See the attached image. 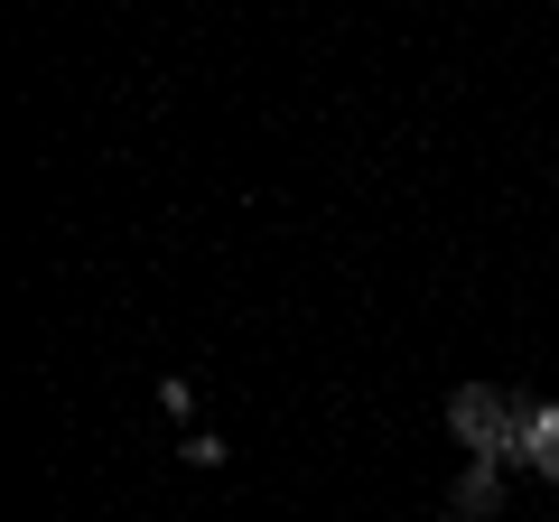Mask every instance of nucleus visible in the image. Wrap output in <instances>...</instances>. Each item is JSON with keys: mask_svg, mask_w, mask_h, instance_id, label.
<instances>
[{"mask_svg": "<svg viewBox=\"0 0 559 522\" xmlns=\"http://www.w3.org/2000/svg\"><path fill=\"white\" fill-rule=\"evenodd\" d=\"M522 392H495V382H457L448 392V429H457V448L466 458H495L503 466V439H513V420H522Z\"/></svg>", "mask_w": 559, "mask_h": 522, "instance_id": "nucleus-1", "label": "nucleus"}, {"mask_svg": "<svg viewBox=\"0 0 559 522\" xmlns=\"http://www.w3.org/2000/svg\"><path fill=\"white\" fill-rule=\"evenodd\" d=\"M448 503H457L466 522H495V513H503V466H495V458H476L457 485H448Z\"/></svg>", "mask_w": 559, "mask_h": 522, "instance_id": "nucleus-2", "label": "nucleus"}, {"mask_svg": "<svg viewBox=\"0 0 559 522\" xmlns=\"http://www.w3.org/2000/svg\"><path fill=\"white\" fill-rule=\"evenodd\" d=\"M532 476L559 485V402H532Z\"/></svg>", "mask_w": 559, "mask_h": 522, "instance_id": "nucleus-3", "label": "nucleus"}, {"mask_svg": "<svg viewBox=\"0 0 559 522\" xmlns=\"http://www.w3.org/2000/svg\"><path fill=\"white\" fill-rule=\"evenodd\" d=\"M178 458H187V466H197V476H215V466H224V458H234V448H224V439H215V429H187V439H178Z\"/></svg>", "mask_w": 559, "mask_h": 522, "instance_id": "nucleus-4", "label": "nucleus"}, {"mask_svg": "<svg viewBox=\"0 0 559 522\" xmlns=\"http://www.w3.org/2000/svg\"><path fill=\"white\" fill-rule=\"evenodd\" d=\"M159 402L178 411V420H197V382H187V373H159Z\"/></svg>", "mask_w": 559, "mask_h": 522, "instance_id": "nucleus-5", "label": "nucleus"}]
</instances>
